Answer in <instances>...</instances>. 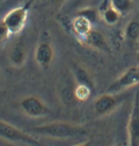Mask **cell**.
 Segmentation results:
<instances>
[{"label": "cell", "mask_w": 139, "mask_h": 146, "mask_svg": "<svg viewBox=\"0 0 139 146\" xmlns=\"http://www.w3.org/2000/svg\"><path fill=\"white\" fill-rule=\"evenodd\" d=\"M29 131L43 137L58 138V139L73 138V137H78L86 133V130L82 126L74 125L67 122H51L43 125L35 126Z\"/></svg>", "instance_id": "cell-1"}, {"label": "cell", "mask_w": 139, "mask_h": 146, "mask_svg": "<svg viewBox=\"0 0 139 146\" xmlns=\"http://www.w3.org/2000/svg\"><path fill=\"white\" fill-rule=\"evenodd\" d=\"M30 8V3H27L22 6L15 7L11 9L5 16H4V23L7 27L11 35H17L20 34L28 20V13Z\"/></svg>", "instance_id": "cell-2"}, {"label": "cell", "mask_w": 139, "mask_h": 146, "mask_svg": "<svg viewBox=\"0 0 139 146\" xmlns=\"http://www.w3.org/2000/svg\"><path fill=\"white\" fill-rule=\"evenodd\" d=\"M139 85V65L129 67L107 88V93L119 94L120 92L130 89Z\"/></svg>", "instance_id": "cell-3"}, {"label": "cell", "mask_w": 139, "mask_h": 146, "mask_svg": "<svg viewBox=\"0 0 139 146\" xmlns=\"http://www.w3.org/2000/svg\"><path fill=\"white\" fill-rule=\"evenodd\" d=\"M0 138L12 143H22L28 145H37V146L41 145V143L37 139H35L29 133L23 132L22 130L17 129L16 126L1 119H0Z\"/></svg>", "instance_id": "cell-4"}, {"label": "cell", "mask_w": 139, "mask_h": 146, "mask_svg": "<svg viewBox=\"0 0 139 146\" xmlns=\"http://www.w3.org/2000/svg\"><path fill=\"white\" fill-rule=\"evenodd\" d=\"M20 108L27 116L32 118L43 117L49 113L48 106L40 98L35 95H29L23 98L20 101Z\"/></svg>", "instance_id": "cell-5"}, {"label": "cell", "mask_w": 139, "mask_h": 146, "mask_svg": "<svg viewBox=\"0 0 139 146\" xmlns=\"http://www.w3.org/2000/svg\"><path fill=\"white\" fill-rule=\"evenodd\" d=\"M129 146H139V89L134 94L133 106L128 123Z\"/></svg>", "instance_id": "cell-6"}, {"label": "cell", "mask_w": 139, "mask_h": 146, "mask_svg": "<svg viewBox=\"0 0 139 146\" xmlns=\"http://www.w3.org/2000/svg\"><path fill=\"white\" fill-rule=\"evenodd\" d=\"M119 101H120V98L118 96V94H113V93L102 94L94 101V104H93L94 111L99 116L107 115L118 106Z\"/></svg>", "instance_id": "cell-7"}, {"label": "cell", "mask_w": 139, "mask_h": 146, "mask_svg": "<svg viewBox=\"0 0 139 146\" xmlns=\"http://www.w3.org/2000/svg\"><path fill=\"white\" fill-rule=\"evenodd\" d=\"M80 42L87 46L95 49V50H99L102 52H110V46H109L106 37H104L103 34L100 33L99 30L92 29Z\"/></svg>", "instance_id": "cell-8"}, {"label": "cell", "mask_w": 139, "mask_h": 146, "mask_svg": "<svg viewBox=\"0 0 139 146\" xmlns=\"http://www.w3.org/2000/svg\"><path fill=\"white\" fill-rule=\"evenodd\" d=\"M55 57V51L52 45L48 42H42L37 45L35 50V60L38 64V66L46 68L52 63Z\"/></svg>", "instance_id": "cell-9"}, {"label": "cell", "mask_w": 139, "mask_h": 146, "mask_svg": "<svg viewBox=\"0 0 139 146\" xmlns=\"http://www.w3.org/2000/svg\"><path fill=\"white\" fill-rule=\"evenodd\" d=\"M92 25L93 23L87 17L77 14L70 23V28H71V31L77 36V38L81 41L92 30Z\"/></svg>", "instance_id": "cell-10"}, {"label": "cell", "mask_w": 139, "mask_h": 146, "mask_svg": "<svg viewBox=\"0 0 139 146\" xmlns=\"http://www.w3.org/2000/svg\"><path fill=\"white\" fill-rule=\"evenodd\" d=\"M28 57V51L24 44L16 43L8 51V60L14 67H21L24 65Z\"/></svg>", "instance_id": "cell-11"}, {"label": "cell", "mask_w": 139, "mask_h": 146, "mask_svg": "<svg viewBox=\"0 0 139 146\" xmlns=\"http://www.w3.org/2000/svg\"><path fill=\"white\" fill-rule=\"evenodd\" d=\"M120 14L113 7V6H109L107 9H104L102 12H100V17L106 22L107 25L109 26H113V25H116L119 19H120Z\"/></svg>", "instance_id": "cell-12"}, {"label": "cell", "mask_w": 139, "mask_h": 146, "mask_svg": "<svg viewBox=\"0 0 139 146\" xmlns=\"http://www.w3.org/2000/svg\"><path fill=\"white\" fill-rule=\"evenodd\" d=\"M74 78H75V81L78 85H85L89 88H94V82H93V79L92 77L89 76V73L87 72L85 68L82 67H77L75 68V72H74Z\"/></svg>", "instance_id": "cell-13"}, {"label": "cell", "mask_w": 139, "mask_h": 146, "mask_svg": "<svg viewBox=\"0 0 139 146\" xmlns=\"http://www.w3.org/2000/svg\"><path fill=\"white\" fill-rule=\"evenodd\" d=\"M125 37L131 42H137L139 40V21H129L125 27Z\"/></svg>", "instance_id": "cell-14"}, {"label": "cell", "mask_w": 139, "mask_h": 146, "mask_svg": "<svg viewBox=\"0 0 139 146\" xmlns=\"http://www.w3.org/2000/svg\"><path fill=\"white\" fill-rule=\"evenodd\" d=\"M111 6L123 16L126 15L133 7V4L131 0H110Z\"/></svg>", "instance_id": "cell-15"}, {"label": "cell", "mask_w": 139, "mask_h": 146, "mask_svg": "<svg viewBox=\"0 0 139 146\" xmlns=\"http://www.w3.org/2000/svg\"><path fill=\"white\" fill-rule=\"evenodd\" d=\"M92 88L89 87H87L85 85H78L75 86L74 88V96L77 100L79 101H86V100H88L91 94H92Z\"/></svg>", "instance_id": "cell-16"}, {"label": "cell", "mask_w": 139, "mask_h": 146, "mask_svg": "<svg viewBox=\"0 0 139 146\" xmlns=\"http://www.w3.org/2000/svg\"><path fill=\"white\" fill-rule=\"evenodd\" d=\"M77 14L87 17V19H88L92 23H94V22L96 21V19L100 16V13H99L97 9L92 8V7H88V6H86V7H82V8L78 9V11H77Z\"/></svg>", "instance_id": "cell-17"}, {"label": "cell", "mask_w": 139, "mask_h": 146, "mask_svg": "<svg viewBox=\"0 0 139 146\" xmlns=\"http://www.w3.org/2000/svg\"><path fill=\"white\" fill-rule=\"evenodd\" d=\"M91 0H67L65 3L66 11H78L82 7H86L87 4H89Z\"/></svg>", "instance_id": "cell-18"}, {"label": "cell", "mask_w": 139, "mask_h": 146, "mask_svg": "<svg viewBox=\"0 0 139 146\" xmlns=\"http://www.w3.org/2000/svg\"><path fill=\"white\" fill-rule=\"evenodd\" d=\"M9 36H11V34H9L7 27L5 26L4 21L1 20V21H0V44H3L9 37Z\"/></svg>", "instance_id": "cell-19"}, {"label": "cell", "mask_w": 139, "mask_h": 146, "mask_svg": "<svg viewBox=\"0 0 139 146\" xmlns=\"http://www.w3.org/2000/svg\"><path fill=\"white\" fill-rule=\"evenodd\" d=\"M45 1H48L50 5L55 6V7L62 8V7H63V5H65V3L67 1V0H45Z\"/></svg>", "instance_id": "cell-20"}, {"label": "cell", "mask_w": 139, "mask_h": 146, "mask_svg": "<svg viewBox=\"0 0 139 146\" xmlns=\"http://www.w3.org/2000/svg\"><path fill=\"white\" fill-rule=\"evenodd\" d=\"M74 146H92V144L91 143H82V144H78V145H74Z\"/></svg>", "instance_id": "cell-21"}, {"label": "cell", "mask_w": 139, "mask_h": 146, "mask_svg": "<svg viewBox=\"0 0 139 146\" xmlns=\"http://www.w3.org/2000/svg\"><path fill=\"white\" fill-rule=\"evenodd\" d=\"M137 60H138V64H139V52L137 53Z\"/></svg>", "instance_id": "cell-22"}, {"label": "cell", "mask_w": 139, "mask_h": 146, "mask_svg": "<svg viewBox=\"0 0 139 146\" xmlns=\"http://www.w3.org/2000/svg\"><path fill=\"white\" fill-rule=\"evenodd\" d=\"M0 78H1V71H0Z\"/></svg>", "instance_id": "cell-23"}, {"label": "cell", "mask_w": 139, "mask_h": 146, "mask_svg": "<svg viewBox=\"0 0 139 146\" xmlns=\"http://www.w3.org/2000/svg\"><path fill=\"white\" fill-rule=\"evenodd\" d=\"M115 146H122V145H115Z\"/></svg>", "instance_id": "cell-24"}]
</instances>
